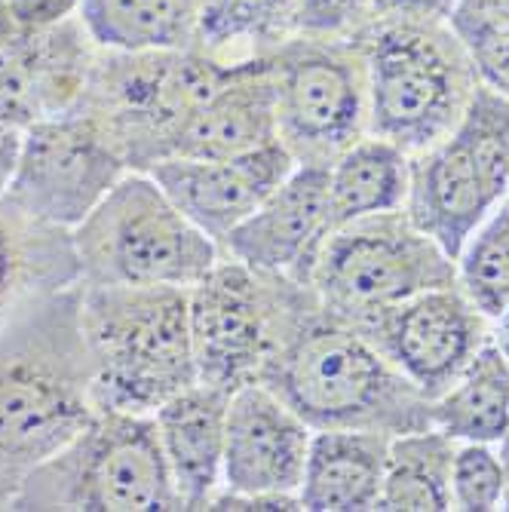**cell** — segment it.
Returning a JSON list of instances; mask_svg holds the SVG:
<instances>
[{"instance_id": "obj_1", "label": "cell", "mask_w": 509, "mask_h": 512, "mask_svg": "<svg viewBox=\"0 0 509 512\" xmlns=\"http://www.w3.org/2000/svg\"><path fill=\"white\" fill-rule=\"evenodd\" d=\"M258 381L313 430L433 427V402L356 325L322 310L307 283H292Z\"/></svg>"}, {"instance_id": "obj_2", "label": "cell", "mask_w": 509, "mask_h": 512, "mask_svg": "<svg viewBox=\"0 0 509 512\" xmlns=\"http://www.w3.org/2000/svg\"><path fill=\"white\" fill-rule=\"evenodd\" d=\"M92 414L77 283L0 329V509Z\"/></svg>"}, {"instance_id": "obj_3", "label": "cell", "mask_w": 509, "mask_h": 512, "mask_svg": "<svg viewBox=\"0 0 509 512\" xmlns=\"http://www.w3.org/2000/svg\"><path fill=\"white\" fill-rule=\"evenodd\" d=\"M80 338L96 411L154 414L197 384L188 289L80 283Z\"/></svg>"}, {"instance_id": "obj_4", "label": "cell", "mask_w": 509, "mask_h": 512, "mask_svg": "<svg viewBox=\"0 0 509 512\" xmlns=\"http://www.w3.org/2000/svg\"><path fill=\"white\" fill-rule=\"evenodd\" d=\"M80 283L191 289L221 249L184 215L148 172H126L71 230Z\"/></svg>"}, {"instance_id": "obj_5", "label": "cell", "mask_w": 509, "mask_h": 512, "mask_svg": "<svg viewBox=\"0 0 509 512\" xmlns=\"http://www.w3.org/2000/svg\"><path fill=\"white\" fill-rule=\"evenodd\" d=\"M19 512L181 509L154 414L96 411L89 424L25 479Z\"/></svg>"}, {"instance_id": "obj_6", "label": "cell", "mask_w": 509, "mask_h": 512, "mask_svg": "<svg viewBox=\"0 0 509 512\" xmlns=\"http://www.w3.org/2000/svg\"><path fill=\"white\" fill-rule=\"evenodd\" d=\"M230 71L234 65L212 59L200 46L151 53L99 50L80 114L105 129L132 172H148L175 154L181 129Z\"/></svg>"}, {"instance_id": "obj_7", "label": "cell", "mask_w": 509, "mask_h": 512, "mask_svg": "<svg viewBox=\"0 0 509 512\" xmlns=\"http://www.w3.org/2000/svg\"><path fill=\"white\" fill-rule=\"evenodd\" d=\"M304 283L322 310L359 325L411 295L457 283L454 258L405 209L338 224Z\"/></svg>"}, {"instance_id": "obj_8", "label": "cell", "mask_w": 509, "mask_h": 512, "mask_svg": "<svg viewBox=\"0 0 509 512\" xmlns=\"http://www.w3.org/2000/svg\"><path fill=\"white\" fill-rule=\"evenodd\" d=\"M509 188V96L482 89L457 126L411 160L405 212L451 258Z\"/></svg>"}, {"instance_id": "obj_9", "label": "cell", "mask_w": 509, "mask_h": 512, "mask_svg": "<svg viewBox=\"0 0 509 512\" xmlns=\"http://www.w3.org/2000/svg\"><path fill=\"white\" fill-rule=\"evenodd\" d=\"M368 132L421 154L445 138L470 108L464 68L445 43L414 22H390L365 50Z\"/></svg>"}, {"instance_id": "obj_10", "label": "cell", "mask_w": 509, "mask_h": 512, "mask_svg": "<svg viewBox=\"0 0 509 512\" xmlns=\"http://www.w3.org/2000/svg\"><path fill=\"white\" fill-rule=\"evenodd\" d=\"M276 135L301 166H329L368 129L365 65L316 34L289 37L267 53Z\"/></svg>"}, {"instance_id": "obj_11", "label": "cell", "mask_w": 509, "mask_h": 512, "mask_svg": "<svg viewBox=\"0 0 509 512\" xmlns=\"http://www.w3.org/2000/svg\"><path fill=\"white\" fill-rule=\"evenodd\" d=\"M292 283L227 255L197 279L188 289L197 381L234 393L261 378Z\"/></svg>"}, {"instance_id": "obj_12", "label": "cell", "mask_w": 509, "mask_h": 512, "mask_svg": "<svg viewBox=\"0 0 509 512\" xmlns=\"http://www.w3.org/2000/svg\"><path fill=\"white\" fill-rule=\"evenodd\" d=\"M132 172L89 114L40 120L22 132L4 203L31 221L71 230Z\"/></svg>"}, {"instance_id": "obj_13", "label": "cell", "mask_w": 509, "mask_h": 512, "mask_svg": "<svg viewBox=\"0 0 509 512\" xmlns=\"http://www.w3.org/2000/svg\"><path fill=\"white\" fill-rule=\"evenodd\" d=\"M313 427L261 381L230 393L221 491L209 509H301Z\"/></svg>"}, {"instance_id": "obj_14", "label": "cell", "mask_w": 509, "mask_h": 512, "mask_svg": "<svg viewBox=\"0 0 509 512\" xmlns=\"http://www.w3.org/2000/svg\"><path fill=\"white\" fill-rule=\"evenodd\" d=\"M356 329L372 341L430 402L460 375L473 353L488 341L485 316L460 286L411 295Z\"/></svg>"}, {"instance_id": "obj_15", "label": "cell", "mask_w": 509, "mask_h": 512, "mask_svg": "<svg viewBox=\"0 0 509 512\" xmlns=\"http://www.w3.org/2000/svg\"><path fill=\"white\" fill-rule=\"evenodd\" d=\"M102 46L80 16L19 31L0 43V123L25 132L83 111Z\"/></svg>"}, {"instance_id": "obj_16", "label": "cell", "mask_w": 509, "mask_h": 512, "mask_svg": "<svg viewBox=\"0 0 509 512\" xmlns=\"http://www.w3.org/2000/svg\"><path fill=\"white\" fill-rule=\"evenodd\" d=\"M335 230L329 203V166H295L280 188L230 230L221 255L267 276L304 283L322 243Z\"/></svg>"}, {"instance_id": "obj_17", "label": "cell", "mask_w": 509, "mask_h": 512, "mask_svg": "<svg viewBox=\"0 0 509 512\" xmlns=\"http://www.w3.org/2000/svg\"><path fill=\"white\" fill-rule=\"evenodd\" d=\"M295 166L292 154L276 142L240 157H172L151 166L148 175L221 249L230 230L280 188Z\"/></svg>"}, {"instance_id": "obj_18", "label": "cell", "mask_w": 509, "mask_h": 512, "mask_svg": "<svg viewBox=\"0 0 509 512\" xmlns=\"http://www.w3.org/2000/svg\"><path fill=\"white\" fill-rule=\"evenodd\" d=\"M227 402V390L197 381L154 411L181 509H209L221 491Z\"/></svg>"}, {"instance_id": "obj_19", "label": "cell", "mask_w": 509, "mask_h": 512, "mask_svg": "<svg viewBox=\"0 0 509 512\" xmlns=\"http://www.w3.org/2000/svg\"><path fill=\"white\" fill-rule=\"evenodd\" d=\"M276 142L273 77L264 56L234 65L181 129L172 157H240Z\"/></svg>"}, {"instance_id": "obj_20", "label": "cell", "mask_w": 509, "mask_h": 512, "mask_svg": "<svg viewBox=\"0 0 509 512\" xmlns=\"http://www.w3.org/2000/svg\"><path fill=\"white\" fill-rule=\"evenodd\" d=\"M387 448L390 433L381 430H313L304 479L298 488L301 509H381Z\"/></svg>"}, {"instance_id": "obj_21", "label": "cell", "mask_w": 509, "mask_h": 512, "mask_svg": "<svg viewBox=\"0 0 509 512\" xmlns=\"http://www.w3.org/2000/svg\"><path fill=\"white\" fill-rule=\"evenodd\" d=\"M77 283L80 264L68 230L31 221L0 200V329Z\"/></svg>"}, {"instance_id": "obj_22", "label": "cell", "mask_w": 509, "mask_h": 512, "mask_svg": "<svg viewBox=\"0 0 509 512\" xmlns=\"http://www.w3.org/2000/svg\"><path fill=\"white\" fill-rule=\"evenodd\" d=\"M430 421L454 442L497 445L509 433V359L491 338L433 399Z\"/></svg>"}, {"instance_id": "obj_23", "label": "cell", "mask_w": 509, "mask_h": 512, "mask_svg": "<svg viewBox=\"0 0 509 512\" xmlns=\"http://www.w3.org/2000/svg\"><path fill=\"white\" fill-rule=\"evenodd\" d=\"M203 0H80V19L102 50L151 53L197 46Z\"/></svg>"}, {"instance_id": "obj_24", "label": "cell", "mask_w": 509, "mask_h": 512, "mask_svg": "<svg viewBox=\"0 0 509 512\" xmlns=\"http://www.w3.org/2000/svg\"><path fill=\"white\" fill-rule=\"evenodd\" d=\"M411 160L378 135H362L329 163V203L335 227L378 212L405 209Z\"/></svg>"}, {"instance_id": "obj_25", "label": "cell", "mask_w": 509, "mask_h": 512, "mask_svg": "<svg viewBox=\"0 0 509 512\" xmlns=\"http://www.w3.org/2000/svg\"><path fill=\"white\" fill-rule=\"evenodd\" d=\"M301 31V0H203L197 46L224 65L264 59Z\"/></svg>"}, {"instance_id": "obj_26", "label": "cell", "mask_w": 509, "mask_h": 512, "mask_svg": "<svg viewBox=\"0 0 509 512\" xmlns=\"http://www.w3.org/2000/svg\"><path fill=\"white\" fill-rule=\"evenodd\" d=\"M457 442L436 427L390 436L381 509H454L451 460Z\"/></svg>"}, {"instance_id": "obj_27", "label": "cell", "mask_w": 509, "mask_h": 512, "mask_svg": "<svg viewBox=\"0 0 509 512\" xmlns=\"http://www.w3.org/2000/svg\"><path fill=\"white\" fill-rule=\"evenodd\" d=\"M457 286L485 319L509 307V203L500 200L454 258Z\"/></svg>"}, {"instance_id": "obj_28", "label": "cell", "mask_w": 509, "mask_h": 512, "mask_svg": "<svg viewBox=\"0 0 509 512\" xmlns=\"http://www.w3.org/2000/svg\"><path fill=\"white\" fill-rule=\"evenodd\" d=\"M506 470L500 454L485 442H457L451 460V503L454 509L488 512L503 509Z\"/></svg>"}, {"instance_id": "obj_29", "label": "cell", "mask_w": 509, "mask_h": 512, "mask_svg": "<svg viewBox=\"0 0 509 512\" xmlns=\"http://www.w3.org/2000/svg\"><path fill=\"white\" fill-rule=\"evenodd\" d=\"M464 43L485 86L500 92V96H509V34L479 31V34H467Z\"/></svg>"}, {"instance_id": "obj_30", "label": "cell", "mask_w": 509, "mask_h": 512, "mask_svg": "<svg viewBox=\"0 0 509 512\" xmlns=\"http://www.w3.org/2000/svg\"><path fill=\"white\" fill-rule=\"evenodd\" d=\"M372 0H301V31L332 34L344 28Z\"/></svg>"}, {"instance_id": "obj_31", "label": "cell", "mask_w": 509, "mask_h": 512, "mask_svg": "<svg viewBox=\"0 0 509 512\" xmlns=\"http://www.w3.org/2000/svg\"><path fill=\"white\" fill-rule=\"evenodd\" d=\"M22 31L46 28L80 13V0H7Z\"/></svg>"}, {"instance_id": "obj_32", "label": "cell", "mask_w": 509, "mask_h": 512, "mask_svg": "<svg viewBox=\"0 0 509 512\" xmlns=\"http://www.w3.org/2000/svg\"><path fill=\"white\" fill-rule=\"evenodd\" d=\"M454 7V0H372L375 16L384 19H418V16H439Z\"/></svg>"}, {"instance_id": "obj_33", "label": "cell", "mask_w": 509, "mask_h": 512, "mask_svg": "<svg viewBox=\"0 0 509 512\" xmlns=\"http://www.w3.org/2000/svg\"><path fill=\"white\" fill-rule=\"evenodd\" d=\"M19 142H22V132L0 123V197H4L7 184H10V175H13V166L19 157Z\"/></svg>"}, {"instance_id": "obj_34", "label": "cell", "mask_w": 509, "mask_h": 512, "mask_svg": "<svg viewBox=\"0 0 509 512\" xmlns=\"http://www.w3.org/2000/svg\"><path fill=\"white\" fill-rule=\"evenodd\" d=\"M19 31H22V28H19V22L13 19L10 4H7V0H0V43L10 40V37L19 34Z\"/></svg>"}, {"instance_id": "obj_35", "label": "cell", "mask_w": 509, "mask_h": 512, "mask_svg": "<svg viewBox=\"0 0 509 512\" xmlns=\"http://www.w3.org/2000/svg\"><path fill=\"white\" fill-rule=\"evenodd\" d=\"M494 322H497V335H494L491 341H494V344L503 350V356L509 359V307H506V310H503V313H500Z\"/></svg>"}]
</instances>
